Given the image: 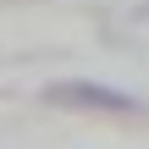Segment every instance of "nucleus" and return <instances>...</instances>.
<instances>
[{"mask_svg": "<svg viewBox=\"0 0 149 149\" xmlns=\"http://www.w3.org/2000/svg\"><path fill=\"white\" fill-rule=\"evenodd\" d=\"M44 100L61 105V111H111V116H133V111L144 105V100H133L127 88H116V83H88V77H61V83L44 88Z\"/></svg>", "mask_w": 149, "mask_h": 149, "instance_id": "obj_1", "label": "nucleus"}]
</instances>
